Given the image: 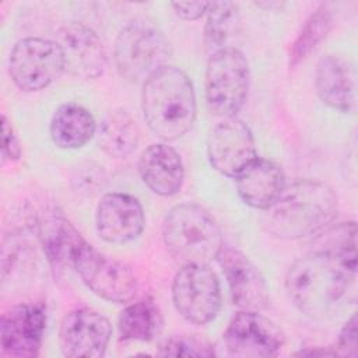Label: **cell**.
I'll return each mask as SVG.
<instances>
[{"label":"cell","instance_id":"6da1fadb","mask_svg":"<svg viewBox=\"0 0 358 358\" xmlns=\"http://www.w3.org/2000/svg\"><path fill=\"white\" fill-rule=\"evenodd\" d=\"M355 262L326 250L312 249L289 266L285 289L299 310L317 316L326 313L341 299L355 278Z\"/></svg>","mask_w":358,"mask_h":358},{"label":"cell","instance_id":"7a4b0ae2","mask_svg":"<svg viewBox=\"0 0 358 358\" xmlns=\"http://www.w3.org/2000/svg\"><path fill=\"white\" fill-rule=\"evenodd\" d=\"M337 215V196L320 180L298 179L285 185L280 197L267 210V231L287 241L316 235Z\"/></svg>","mask_w":358,"mask_h":358},{"label":"cell","instance_id":"3957f363","mask_svg":"<svg viewBox=\"0 0 358 358\" xmlns=\"http://www.w3.org/2000/svg\"><path fill=\"white\" fill-rule=\"evenodd\" d=\"M141 108L150 130L164 141L186 134L196 119V95L187 74L164 66L143 83Z\"/></svg>","mask_w":358,"mask_h":358},{"label":"cell","instance_id":"277c9868","mask_svg":"<svg viewBox=\"0 0 358 358\" xmlns=\"http://www.w3.org/2000/svg\"><path fill=\"white\" fill-rule=\"evenodd\" d=\"M162 239L168 252L183 264H208L224 248L217 221L197 204L171 208L162 222Z\"/></svg>","mask_w":358,"mask_h":358},{"label":"cell","instance_id":"5b68a950","mask_svg":"<svg viewBox=\"0 0 358 358\" xmlns=\"http://www.w3.org/2000/svg\"><path fill=\"white\" fill-rule=\"evenodd\" d=\"M171 43L157 24L150 20H134L116 36L113 59L122 78L145 81L152 73L166 66Z\"/></svg>","mask_w":358,"mask_h":358},{"label":"cell","instance_id":"8992f818","mask_svg":"<svg viewBox=\"0 0 358 358\" xmlns=\"http://www.w3.org/2000/svg\"><path fill=\"white\" fill-rule=\"evenodd\" d=\"M249 63L245 55L225 46L210 55L206 69V102L208 110L220 117H235L249 91Z\"/></svg>","mask_w":358,"mask_h":358},{"label":"cell","instance_id":"52a82bcc","mask_svg":"<svg viewBox=\"0 0 358 358\" xmlns=\"http://www.w3.org/2000/svg\"><path fill=\"white\" fill-rule=\"evenodd\" d=\"M172 301L179 315L193 324H207L221 309V288L208 264H183L172 282Z\"/></svg>","mask_w":358,"mask_h":358},{"label":"cell","instance_id":"ba28073f","mask_svg":"<svg viewBox=\"0 0 358 358\" xmlns=\"http://www.w3.org/2000/svg\"><path fill=\"white\" fill-rule=\"evenodd\" d=\"M64 70L63 55L55 39L24 38L10 53V77L20 90L27 92L49 87Z\"/></svg>","mask_w":358,"mask_h":358},{"label":"cell","instance_id":"9c48e42d","mask_svg":"<svg viewBox=\"0 0 358 358\" xmlns=\"http://www.w3.org/2000/svg\"><path fill=\"white\" fill-rule=\"evenodd\" d=\"M74 268L83 282L98 296L115 302H130L138 289L133 271L123 263L101 253L88 242L80 249Z\"/></svg>","mask_w":358,"mask_h":358},{"label":"cell","instance_id":"30bf717a","mask_svg":"<svg viewBox=\"0 0 358 358\" xmlns=\"http://www.w3.org/2000/svg\"><path fill=\"white\" fill-rule=\"evenodd\" d=\"M224 345L234 357H273L285 343V334L273 320L256 310H239L229 320Z\"/></svg>","mask_w":358,"mask_h":358},{"label":"cell","instance_id":"8fae6325","mask_svg":"<svg viewBox=\"0 0 358 358\" xmlns=\"http://www.w3.org/2000/svg\"><path fill=\"white\" fill-rule=\"evenodd\" d=\"M207 157L215 171L236 178L257 158L250 129L238 117L217 123L207 136Z\"/></svg>","mask_w":358,"mask_h":358},{"label":"cell","instance_id":"7c38bea8","mask_svg":"<svg viewBox=\"0 0 358 358\" xmlns=\"http://www.w3.org/2000/svg\"><path fill=\"white\" fill-rule=\"evenodd\" d=\"M112 336L109 320L90 308H77L64 315L59 329V344L64 357L99 358Z\"/></svg>","mask_w":358,"mask_h":358},{"label":"cell","instance_id":"4fadbf2b","mask_svg":"<svg viewBox=\"0 0 358 358\" xmlns=\"http://www.w3.org/2000/svg\"><path fill=\"white\" fill-rule=\"evenodd\" d=\"M46 327L43 303H20L1 315L0 345L8 357H38Z\"/></svg>","mask_w":358,"mask_h":358},{"label":"cell","instance_id":"5bb4252c","mask_svg":"<svg viewBox=\"0 0 358 358\" xmlns=\"http://www.w3.org/2000/svg\"><path fill=\"white\" fill-rule=\"evenodd\" d=\"M55 41L62 50L64 69L70 74L85 80L98 78L103 74L108 57L94 29L81 22L70 21L57 29Z\"/></svg>","mask_w":358,"mask_h":358},{"label":"cell","instance_id":"9a60e30c","mask_svg":"<svg viewBox=\"0 0 358 358\" xmlns=\"http://www.w3.org/2000/svg\"><path fill=\"white\" fill-rule=\"evenodd\" d=\"M217 260L227 278L232 303L239 310L260 312L267 308L266 281L248 256L234 248H222Z\"/></svg>","mask_w":358,"mask_h":358},{"label":"cell","instance_id":"2e32d148","mask_svg":"<svg viewBox=\"0 0 358 358\" xmlns=\"http://www.w3.org/2000/svg\"><path fill=\"white\" fill-rule=\"evenodd\" d=\"M96 231L115 245L134 241L144 229L145 217L140 201L127 193H106L96 207Z\"/></svg>","mask_w":358,"mask_h":358},{"label":"cell","instance_id":"e0dca14e","mask_svg":"<svg viewBox=\"0 0 358 358\" xmlns=\"http://www.w3.org/2000/svg\"><path fill=\"white\" fill-rule=\"evenodd\" d=\"M138 173L151 192L164 197L179 193L185 179L179 152L165 143L151 144L141 152Z\"/></svg>","mask_w":358,"mask_h":358},{"label":"cell","instance_id":"ac0fdd59","mask_svg":"<svg viewBox=\"0 0 358 358\" xmlns=\"http://www.w3.org/2000/svg\"><path fill=\"white\" fill-rule=\"evenodd\" d=\"M38 238L43 253L57 274L66 268H74V260L80 249L87 243L76 227L62 214L49 213L38 220Z\"/></svg>","mask_w":358,"mask_h":358},{"label":"cell","instance_id":"d6986e66","mask_svg":"<svg viewBox=\"0 0 358 358\" xmlns=\"http://www.w3.org/2000/svg\"><path fill=\"white\" fill-rule=\"evenodd\" d=\"M316 92L329 108L352 113L357 108L355 73L340 56H322L316 66Z\"/></svg>","mask_w":358,"mask_h":358},{"label":"cell","instance_id":"ffe728a7","mask_svg":"<svg viewBox=\"0 0 358 358\" xmlns=\"http://www.w3.org/2000/svg\"><path fill=\"white\" fill-rule=\"evenodd\" d=\"M236 190L245 204L268 210L285 187L282 168L266 158H256L236 178Z\"/></svg>","mask_w":358,"mask_h":358},{"label":"cell","instance_id":"44dd1931","mask_svg":"<svg viewBox=\"0 0 358 358\" xmlns=\"http://www.w3.org/2000/svg\"><path fill=\"white\" fill-rule=\"evenodd\" d=\"M96 122L92 113L78 103L60 105L50 120L52 141L64 150L85 145L96 134Z\"/></svg>","mask_w":358,"mask_h":358},{"label":"cell","instance_id":"7402d4cb","mask_svg":"<svg viewBox=\"0 0 358 358\" xmlns=\"http://www.w3.org/2000/svg\"><path fill=\"white\" fill-rule=\"evenodd\" d=\"M98 144L113 158L129 157L140 143V130L126 109L108 112L96 129Z\"/></svg>","mask_w":358,"mask_h":358},{"label":"cell","instance_id":"603a6c76","mask_svg":"<svg viewBox=\"0 0 358 358\" xmlns=\"http://www.w3.org/2000/svg\"><path fill=\"white\" fill-rule=\"evenodd\" d=\"M162 327V315L151 299H140L127 305L119 315L117 329L122 340L150 341Z\"/></svg>","mask_w":358,"mask_h":358},{"label":"cell","instance_id":"cb8c5ba5","mask_svg":"<svg viewBox=\"0 0 358 358\" xmlns=\"http://www.w3.org/2000/svg\"><path fill=\"white\" fill-rule=\"evenodd\" d=\"M334 24V17L329 4H320L303 22L302 29L291 43L288 53V66L296 67L309 53L327 36Z\"/></svg>","mask_w":358,"mask_h":358},{"label":"cell","instance_id":"d4e9b609","mask_svg":"<svg viewBox=\"0 0 358 358\" xmlns=\"http://www.w3.org/2000/svg\"><path fill=\"white\" fill-rule=\"evenodd\" d=\"M239 27V10L232 1H211L204 25V45L211 55L225 48Z\"/></svg>","mask_w":358,"mask_h":358},{"label":"cell","instance_id":"484cf974","mask_svg":"<svg viewBox=\"0 0 358 358\" xmlns=\"http://www.w3.org/2000/svg\"><path fill=\"white\" fill-rule=\"evenodd\" d=\"M313 249H320L337 255L345 260L357 263V225L351 222H340L334 227H326L317 232Z\"/></svg>","mask_w":358,"mask_h":358},{"label":"cell","instance_id":"4316f807","mask_svg":"<svg viewBox=\"0 0 358 358\" xmlns=\"http://www.w3.org/2000/svg\"><path fill=\"white\" fill-rule=\"evenodd\" d=\"M161 357H213L214 347L197 334H175L166 338L159 350Z\"/></svg>","mask_w":358,"mask_h":358},{"label":"cell","instance_id":"83f0119b","mask_svg":"<svg viewBox=\"0 0 358 358\" xmlns=\"http://www.w3.org/2000/svg\"><path fill=\"white\" fill-rule=\"evenodd\" d=\"M338 357H357V315L354 313L343 326L336 348Z\"/></svg>","mask_w":358,"mask_h":358},{"label":"cell","instance_id":"f1b7e54d","mask_svg":"<svg viewBox=\"0 0 358 358\" xmlns=\"http://www.w3.org/2000/svg\"><path fill=\"white\" fill-rule=\"evenodd\" d=\"M1 150L3 157L8 161H18L21 157V145L18 141L17 134L14 133V129L6 115L1 116Z\"/></svg>","mask_w":358,"mask_h":358},{"label":"cell","instance_id":"f546056e","mask_svg":"<svg viewBox=\"0 0 358 358\" xmlns=\"http://www.w3.org/2000/svg\"><path fill=\"white\" fill-rule=\"evenodd\" d=\"M211 1H176L172 3L175 13L186 21H194L207 14Z\"/></svg>","mask_w":358,"mask_h":358},{"label":"cell","instance_id":"4dcf8cb0","mask_svg":"<svg viewBox=\"0 0 358 358\" xmlns=\"http://www.w3.org/2000/svg\"><path fill=\"white\" fill-rule=\"evenodd\" d=\"M296 357H338L336 350H330V348H322V347H316V348H305V350H299L295 352Z\"/></svg>","mask_w":358,"mask_h":358},{"label":"cell","instance_id":"1f68e13d","mask_svg":"<svg viewBox=\"0 0 358 358\" xmlns=\"http://www.w3.org/2000/svg\"><path fill=\"white\" fill-rule=\"evenodd\" d=\"M255 6L260 7L263 10H281L285 6V3L284 1H267L266 0V1H256Z\"/></svg>","mask_w":358,"mask_h":358}]
</instances>
